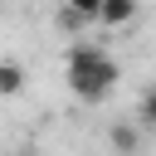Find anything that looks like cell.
Segmentation results:
<instances>
[{"instance_id": "9c48e42d", "label": "cell", "mask_w": 156, "mask_h": 156, "mask_svg": "<svg viewBox=\"0 0 156 156\" xmlns=\"http://www.w3.org/2000/svg\"><path fill=\"white\" fill-rule=\"evenodd\" d=\"M0 5H10V0H0Z\"/></svg>"}, {"instance_id": "3957f363", "label": "cell", "mask_w": 156, "mask_h": 156, "mask_svg": "<svg viewBox=\"0 0 156 156\" xmlns=\"http://www.w3.org/2000/svg\"><path fill=\"white\" fill-rule=\"evenodd\" d=\"M107 29H122V24H132L136 20V0H102V15H98Z\"/></svg>"}, {"instance_id": "7a4b0ae2", "label": "cell", "mask_w": 156, "mask_h": 156, "mask_svg": "<svg viewBox=\"0 0 156 156\" xmlns=\"http://www.w3.org/2000/svg\"><path fill=\"white\" fill-rule=\"evenodd\" d=\"M107 146L117 156H136L141 151V122H112L107 127Z\"/></svg>"}, {"instance_id": "6da1fadb", "label": "cell", "mask_w": 156, "mask_h": 156, "mask_svg": "<svg viewBox=\"0 0 156 156\" xmlns=\"http://www.w3.org/2000/svg\"><path fill=\"white\" fill-rule=\"evenodd\" d=\"M63 78H68L73 98H83V102H102V98L117 88L122 63H117L107 49H98V44H73L68 58H63Z\"/></svg>"}, {"instance_id": "277c9868", "label": "cell", "mask_w": 156, "mask_h": 156, "mask_svg": "<svg viewBox=\"0 0 156 156\" xmlns=\"http://www.w3.org/2000/svg\"><path fill=\"white\" fill-rule=\"evenodd\" d=\"M20 88H24V68L15 58H0V98H15Z\"/></svg>"}, {"instance_id": "5b68a950", "label": "cell", "mask_w": 156, "mask_h": 156, "mask_svg": "<svg viewBox=\"0 0 156 156\" xmlns=\"http://www.w3.org/2000/svg\"><path fill=\"white\" fill-rule=\"evenodd\" d=\"M136 122H141V127H156V83L141 93V102H136Z\"/></svg>"}, {"instance_id": "52a82bcc", "label": "cell", "mask_w": 156, "mask_h": 156, "mask_svg": "<svg viewBox=\"0 0 156 156\" xmlns=\"http://www.w3.org/2000/svg\"><path fill=\"white\" fill-rule=\"evenodd\" d=\"M58 24H63V29H78V24H83V15H73V10L63 5V15H58Z\"/></svg>"}, {"instance_id": "8992f818", "label": "cell", "mask_w": 156, "mask_h": 156, "mask_svg": "<svg viewBox=\"0 0 156 156\" xmlns=\"http://www.w3.org/2000/svg\"><path fill=\"white\" fill-rule=\"evenodd\" d=\"M63 5H68L73 15H83V20H98V15H102V0H63Z\"/></svg>"}, {"instance_id": "ba28073f", "label": "cell", "mask_w": 156, "mask_h": 156, "mask_svg": "<svg viewBox=\"0 0 156 156\" xmlns=\"http://www.w3.org/2000/svg\"><path fill=\"white\" fill-rule=\"evenodd\" d=\"M5 156H34V151H5Z\"/></svg>"}]
</instances>
